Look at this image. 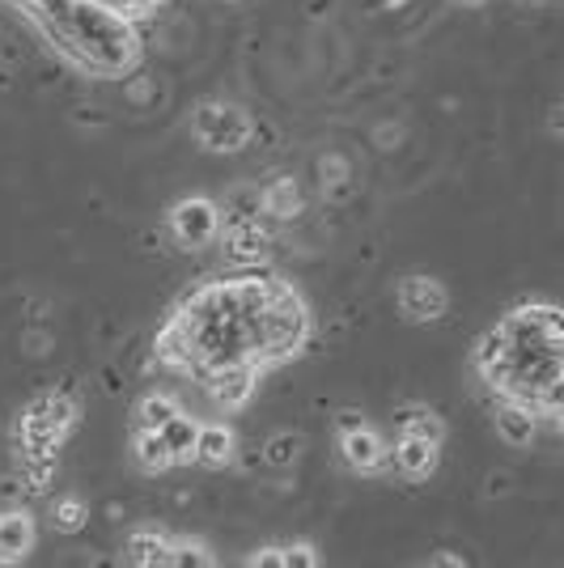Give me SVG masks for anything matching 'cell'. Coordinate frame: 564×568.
Instances as JSON below:
<instances>
[{"instance_id":"2e32d148","label":"cell","mask_w":564,"mask_h":568,"mask_svg":"<svg viewBox=\"0 0 564 568\" xmlns=\"http://www.w3.org/2000/svg\"><path fill=\"white\" fill-rule=\"evenodd\" d=\"M137 463H141L144 471H165V467H174L179 458H174V450H170L165 433H158V428H141V433H137Z\"/></svg>"},{"instance_id":"9a60e30c","label":"cell","mask_w":564,"mask_h":568,"mask_svg":"<svg viewBox=\"0 0 564 568\" xmlns=\"http://www.w3.org/2000/svg\"><path fill=\"white\" fill-rule=\"evenodd\" d=\"M395 428H400V433L429 437V442H442V437H446V425H442L424 403H403V407H395Z\"/></svg>"},{"instance_id":"4dcf8cb0","label":"cell","mask_w":564,"mask_h":568,"mask_svg":"<svg viewBox=\"0 0 564 568\" xmlns=\"http://www.w3.org/2000/svg\"><path fill=\"white\" fill-rule=\"evenodd\" d=\"M552 128H556V132H564V111L556 119H552Z\"/></svg>"},{"instance_id":"4316f807","label":"cell","mask_w":564,"mask_h":568,"mask_svg":"<svg viewBox=\"0 0 564 568\" xmlns=\"http://www.w3.org/2000/svg\"><path fill=\"white\" fill-rule=\"evenodd\" d=\"M255 568H284V547H263L259 556H251Z\"/></svg>"},{"instance_id":"7a4b0ae2","label":"cell","mask_w":564,"mask_h":568,"mask_svg":"<svg viewBox=\"0 0 564 568\" xmlns=\"http://www.w3.org/2000/svg\"><path fill=\"white\" fill-rule=\"evenodd\" d=\"M246 332H251V365H255V369L281 365V361H289L293 353H302V344H306V335H310L306 302L289 288L281 302H272L263 314L246 318Z\"/></svg>"},{"instance_id":"8992f818","label":"cell","mask_w":564,"mask_h":568,"mask_svg":"<svg viewBox=\"0 0 564 568\" xmlns=\"http://www.w3.org/2000/svg\"><path fill=\"white\" fill-rule=\"evenodd\" d=\"M255 365L251 361H234V365H216V369H204L200 382H204V390L212 395L216 407H242V403L251 399V390H255Z\"/></svg>"},{"instance_id":"4fadbf2b","label":"cell","mask_w":564,"mask_h":568,"mask_svg":"<svg viewBox=\"0 0 564 568\" xmlns=\"http://www.w3.org/2000/svg\"><path fill=\"white\" fill-rule=\"evenodd\" d=\"M225 255L238 267H255V263L268 260V237L255 225H238V230H225Z\"/></svg>"},{"instance_id":"ac0fdd59","label":"cell","mask_w":564,"mask_h":568,"mask_svg":"<svg viewBox=\"0 0 564 568\" xmlns=\"http://www.w3.org/2000/svg\"><path fill=\"white\" fill-rule=\"evenodd\" d=\"M158 356H162L170 369H188L191 374V339H188V327L179 318H170V327L158 335Z\"/></svg>"},{"instance_id":"d6986e66","label":"cell","mask_w":564,"mask_h":568,"mask_svg":"<svg viewBox=\"0 0 564 568\" xmlns=\"http://www.w3.org/2000/svg\"><path fill=\"white\" fill-rule=\"evenodd\" d=\"M162 433H165V442H170V450H174V458H179V463H191V458H195V446H200V425H195L191 416H183V412H179V416H174Z\"/></svg>"},{"instance_id":"5bb4252c","label":"cell","mask_w":564,"mask_h":568,"mask_svg":"<svg viewBox=\"0 0 564 568\" xmlns=\"http://www.w3.org/2000/svg\"><path fill=\"white\" fill-rule=\"evenodd\" d=\"M263 213L276 216V221H293L302 213V187L293 179H276L263 187Z\"/></svg>"},{"instance_id":"f1b7e54d","label":"cell","mask_w":564,"mask_h":568,"mask_svg":"<svg viewBox=\"0 0 564 568\" xmlns=\"http://www.w3.org/2000/svg\"><path fill=\"white\" fill-rule=\"evenodd\" d=\"M429 565H446V568H463V560H459V556H433V560H429Z\"/></svg>"},{"instance_id":"484cf974","label":"cell","mask_w":564,"mask_h":568,"mask_svg":"<svg viewBox=\"0 0 564 568\" xmlns=\"http://www.w3.org/2000/svg\"><path fill=\"white\" fill-rule=\"evenodd\" d=\"M543 407H547V412H552V416H556V420L564 425V374L552 382V386H547V395H543Z\"/></svg>"},{"instance_id":"3957f363","label":"cell","mask_w":564,"mask_h":568,"mask_svg":"<svg viewBox=\"0 0 564 568\" xmlns=\"http://www.w3.org/2000/svg\"><path fill=\"white\" fill-rule=\"evenodd\" d=\"M72 420H77V403L69 395H39L22 412V450L30 463H43L56 454V446L69 437Z\"/></svg>"},{"instance_id":"ba28073f","label":"cell","mask_w":564,"mask_h":568,"mask_svg":"<svg viewBox=\"0 0 564 568\" xmlns=\"http://www.w3.org/2000/svg\"><path fill=\"white\" fill-rule=\"evenodd\" d=\"M437 446L442 442H429V437H416V433H400V442L391 450V467L403 479H429V471L437 467Z\"/></svg>"},{"instance_id":"277c9868","label":"cell","mask_w":564,"mask_h":568,"mask_svg":"<svg viewBox=\"0 0 564 568\" xmlns=\"http://www.w3.org/2000/svg\"><path fill=\"white\" fill-rule=\"evenodd\" d=\"M191 132H195L200 149H209V153H238L251 144L255 123L234 102H204V106H195Z\"/></svg>"},{"instance_id":"cb8c5ba5","label":"cell","mask_w":564,"mask_h":568,"mask_svg":"<svg viewBox=\"0 0 564 568\" xmlns=\"http://www.w3.org/2000/svg\"><path fill=\"white\" fill-rule=\"evenodd\" d=\"M107 9H115V13H123V18H149L162 0H102Z\"/></svg>"},{"instance_id":"e0dca14e","label":"cell","mask_w":564,"mask_h":568,"mask_svg":"<svg viewBox=\"0 0 564 568\" xmlns=\"http://www.w3.org/2000/svg\"><path fill=\"white\" fill-rule=\"evenodd\" d=\"M128 565H141V568H170V539L162 535H132L128 539Z\"/></svg>"},{"instance_id":"9c48e42d","label":"cell","mask_w":564,"mask_h":568,"mask_svg":"<svg viewBox=\"0 0 564 568\" xmlns=\"http://www.w3.org/2000/svg\"><path fill=\"white\" fill-rule=\"evenodd\" d=\"M340 450H344V463H349L353 471H377V467L386 463V446H382V437H377L370 425L349 428V433L340 437Z\"/></svg>"},{"instance_id":"7c38bea8","label":"cell","mask_w":564,"mask_h":568,"mask_svg":"<svg viewBox=\"0 0 564 568\" xmlns=\"http://www.w3.org/2000/svg\"><path fill=\"white\" fill-rule=\"evenodd\" d=\"M238 454V437L230 425H200V446H195V458L204 467H230Z\"/></svg>"},{"instance_id":"83f0119b","label":"cell","mask_w":564,"mask_h":568,"mask_svg":"<svg viewBox=\"0 0 564 568\" xmlns=\"http://www.w3.org/2000/svg\"><path fill=\"white\" fill-rule=\"evenodd\" d=\"M361 425H365L361 412H344V416H340V428H344V433H349V428H361Z\"/></svg>"},{"instance_id":"44dd1931","label":"cell","mask_w":564,"mask_h":568,"mask_svg":"<svg viewBox=\"0 0 564 568\" xmlns=\"http://www.w3.org/2000/svg\"><path fill=\"white\" fill-rule=\"evenodd\" d=\"M298 454H302V437H298V433H276V437L263 446V463H268V467H289Z\"/></svg>"},{"instance_id":"8fae6325","label":"cell","mask_w":564,"mask_h":568,"mask_svg":"<svg viewBox=\"0 0 564 568\" xmlns=\"http://www.w3.org/2000/svg\"><path fill=\"white\" fill-rule=\"evenodd\" d=\"M34 547V518L30 514H0V560L4 565H18L30 556Z\"/></svg>"},{"instance_id":"7402d4cb","label":"cell","mask_w":564,"mask_h":568,"mask_svg":"<svg viewBox=\"0 0 564 568\" xmlns=\"http://www.w3.org/2000/svg\"><path fill=\"white\" fill-rule=\"evenodd\" d=\"M212 556L204 544H195V539H179V544H170V568H209Z\"/></svg>"},{"instance_id":"d4e9b609","label":"cell","mask_w":564,"mask_h":568,"mask_svg":"<svg viewBox=\"0 0 564 568\" xmlns=\"http://www.w3.org/2000/svg\"><path fill=\"white\" fill-rule=\"evenodd\" d=\"M284 568H319V551L310 544L284 547Z\"/></svg>"},{"instance_id":"f546056e","label":"cell","mask_w":564,"mask_h":568,"mask_svg":"<svg viewBox=\"0 0 564 568\" xmlns=\"http://www.w3.org/2000/svg\"><path fill=\"white\" fill-rule=\"evenodd\" d=\"M454 4H463V9H475V4H484V0H454Z\"/></svg>"},{"instance_id":"5b68a950","label":"cell","mask_w":564,"mask_h":568,"mask_svg":"<svg viewBox=\"0 0 564 568\" xmlns=\"http://www.w3.org/2000/svg\"><path fill=\"white\" fill-rule=\"evenodd\" d=\"M221 230H225L221 209L212 200H200V195L174 204V213H170V234L179 237L183 251H204V246H212L221 237Z\"/></svg>"},{"instance_id":"ffe728a7","label":"cell","mask_w":564,"mask_h":568,"mask_svg":"<svg viewBox=\"0 0 564 568\" xmlns=\"http://www.w3.org/2000/svg\"><path fill=\"white\" fill-rule=\"evenodd\" d=\"M179 416V403L170 399V395H144L141 407H137V425L141 428H158L162 433L170 420Z\"/></svg>"},{"instance_id":"603a6c76","label":"cell","mask_w":564,"mask_h":568,"mask_svg":"<svg viewBox=\"0 0 564 568\" xmlns=\"http://www.w3.org/2000/svg\"><path fill=\"white\" fill-rule=\"evenodd\" d=\"M85 518H90L85 500L69 497V500H60V505H56V526H60L64 535H72V530H81V526H85Z\"/></svg>"},{"instance_id":"6da1fadb","label":"cell","mask_w":564,"mask_h":568,"mask_svg":"<svg viewBox=\"0 0 564 568\" xmlns=\"http://www.w3.org/2000/svg\"><path fill=\"white\" fill-rule=\"evenodd\" d=\"M48 34L69 51L81 69L98 77H119L141 60V39L132 18L107 9L102 0H39L34 9Z\"/></svg>"},{"instance_id":"30bf717a","label":"cell","mask_w":564,"mask_h":568,"mask_svg":"<svg viewBox=\"0 0 564 568\" xmlns=\"http://www.w3.org/2000/svg\"><path fill=\"white\" fill-rule=\"evenodd\" d=\"M535 428H540V420H535V412H531V403H505L501 412H496V433H501V442L505 446H517V450H526L531 442H535Z\"/></svg>"},{"instance_id":"52a82bcc","label":"cell","mask_w":564,"mask_h":568,"mask_svg":"<svg viewBox=\"0 0 564 568\" xmlns=\"http://www.w3.org/2000/svg\"><path fill=\"white\" fill-rule=\"evenodd\" d=\"M400 310L407 323H433L446 314V288L433 276H407L400 284Z\"/></svg>"}]
</instances>
